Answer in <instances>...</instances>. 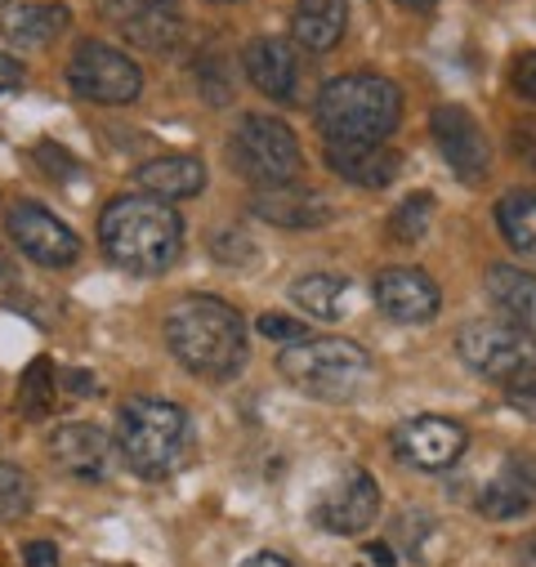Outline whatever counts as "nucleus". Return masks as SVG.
<instances>
[{
  "mask_svg": "<svg viewBox=\"0 0 536 567\" xmlns=\"http://www.w3.org/2000/svg\"><path fill=\"white\" fill-rule=\"evenodd\" d=\"M514 90H518V99L536 103V50L514 59Z\"/></svg>",
  "mask_w": 536,
  "mask_h": 567,
  "instance_id": "473e14b6",
  "label": "nucleus"
},
{
  "mask_svg": "<svg viewBox=\"0 0 536 567\" xmlns=\"http://www.w3.org/2000/svg\"><path fill=\"white\" fill-rule=\"evenodd\" d=\"M68 23H72L68 6H19V10L6 14L0 32H6L14 45H23V50H41V45H50L54 37H63Z\"/></svg>",
  "mask_w": 536,
  "mask_h": 567,
  "instance_id": "5701e85b",
  "label": "nucleus"
},
{
  "mask_svg": "<svg viewBox=\"0 0 536 567\" xmlns=\"http://www.w3.org/2000/svg\"><path fill=\"white\" fill-rule=\"evenodd\" d=\"M116 452L140 478H171L197 452L193 420L171 398H125L116 411Z\"/></svg>",
  "mask_w": 536,
  "mask_h": 567,
  "instance_id": "f03ea898",
  "label": "nucleus"
},
{
  "mask_svg": "<svg viewBox=\"0 0 536 567\" xmlns=\"http://www.w3.org/2000/svg\"><path fill=\"white\" fill-rule=\"evenodd\" d=\"M371 563H380V567H393V549H389V545H371Z\"/></svg>",
  "mask_w": 536,
  "mask_h": 567,
  "instance_id": "79ce46f5",
  "label": "nucleus"
},
{
  "mask_svg": "<svg viewBox=\"0 0 536 567\" xmlns=\"http://www.w3.org/2000/svg\"><path fill=\"white\" fill-rule=\"evenodd\" d=\"M241 567H296V563L282 558V554H255V558H246Z\"/></svg>",
  "mask_w": 536,
  "mask_h": 567,
  "instance_id": "58836bf2",
  "label": "nucleus"
},
{
  "mask_svg": "<svg viewBox=\"0 0 536 567\" xmlns=\"http://www.w3.org/2000/svg\"><path fill=\"white\" fill-rule=\"evenodd\" d=\"M157 6H166V0H94V10H99V14L107 19V23H116V28L134 23L140 14L157 10Z\"/></svg>",
  "mask_w": 536,
  "mask_h": 567,
  "instance_id": "7c9ffc66",
  "label": "nucleus"
},
{
  "mask_svg": "<svg viewBox=\"0 0 536 567\" xmlns=\"http://www.w3.org/2000/svg\"><path fill=\"white\" fill-rule=\"evenodd\" d=\"M197 90H202L215 107H224V103L233 99V76H228V68H224L219 54H206V59L197 63Z\"/></svg>",
  "mask_w": 536,
  "mask_h": 567,
  "instance_id": "c85d7f7f",
  "label": "nucleus"
},
{
  "mask_svg": "<svg viewBox=\"0 0 536 567\" xmlns=\"http://www.w3.org/2000/svg\"><path fill=\"white\" fill-rule=\"evenodd\" d=\"M23 558H28V567H59V549L50 540H32L23 549Z\"/></svg>",
  "mask_w": 536,
  "mask_h": 567,
  "instance_id": "c9c22d12",
  "label": "nucleus"
},
{
  "mask_svg": "<svg viewBox=\"0 0 536 567\" xmlns=\"http://www.w3.org/2000/svg\"><path fill=\"white\" fill-rule=\"evenodd\" d=\"M250 210L278 228H322L331 224V197L305 188V184H287V188H255Z\"/></svg>",
  "mask_w": 536,
  "mask_h": 567,
  "instance_id": "dca6fc26",
  "label": "nucleus"
},
{
  "mask_svg": "<svg viewBox=\"0 0 536 567\" xmlns=\"http://www.w3.org/2000/svg\"><path fill=\"white\" fill-rule=\"evenodd\" d=\"M327 166L353 188H389L402 175V157L389 144H327Z\"/></svg>",
  "mask_w": 536,
  "mask_h": 567,
  "instance_id": "a211bd4d",
  "label": "nucleus"
},
{
  "mask_svg": "<svg viewBox=\"0 0 536 567\" xmlns=\"http://www.w3.org/2000/svg\"><path fill=\"white\" fill-rule=\"evenodd\" d=\"M140 188L148 197H162V202H188L206 188V166L197 157H184V153H171V157H153L140 166Z\"/></svg>",
  "mask_w": 536,
  "mask_h": 567,
  "instance_id": "aec40b11",
  "label": "nucleus"
},
{
  "mask_svg": "<svg viewBox=\"0 0 536 567\" xmlns=\"http://www.w3.org/2000/svg\"><path fill=\"white\" fill-rule=\"evenodd\" d=\"M478 514L483 518H518L536 505V461L532 456H505V465L496 470V478L478 492Z\"/></svg>",
  "mask_w": 536,
  "mask_h": 567,
  "instance_id": "f3484780",
  "label": "nucleus"
},
{
  "mask_svg": "<svg viewBox=\"0 0 536 567\" xmlns=\"http://www.w3.org/2000/svg\"><path fill=\"white\" fill-rule=\"evenodd\" d=\"M50 456L72 478H107L112 474V439L99 430V424H85V420L59 424L54 439H50Z\"/></svg>",
  "mask_w": 536,
  "mask_h": 567,
  "instance_id": "4468645a",
  "label": "nucleus"
},
{
  "mask_svg": "<svg viewBox=\"0 0 536 567\" xmlns=\"http://www.w3.org/2000/svg\"><path fill=\"white\" fill-rule=\"evenodd\" d=\"M10 237H14V246L32 259V264H41V268H68V264H76V255H81V237L63 224V219H54L41 202H19L14 210H10Z\"/></svg>",
  "mask_w": 536,
  "mask_h": 567,
  "instance_id": "9b49d317",
  "label": "nucleus"
},
{
  "mask_svg": "<svg viewBox=\"0 0 536 567\" xmlns=\"http://www.w3.org/2000/svg\"><path fill=\"white\" fill-rule=\"evenodd\" d=\"M125 37L140 45V50H153V54H171L179 41H184V19L175 10V0H166V6L140 14L134 23H125Z\"/></svg>",
  "mask_w": 536,
  "mask_h": 567,
  "instance_id": "393cba45",
  "label": "nucleus"
},
{
  "mask_svg": "<svg viewBox=\"0 0 536 567\" xmlns=\"http://www.w3.org/2000/svg\"><path fill=\"white\" fill-rule=\"evenodd\" d=\"M371 296H375V305H380V313L384 318H393V322H434L439 318V309H443V296H439V287H434V277L430 272H421V268H384V272H375V281H371Z\"/></svg>",
  "mask_w": 536,
  "mask_h": 567,
  "instance_id": "f8f14e48",
  "label": "nucleus"
},
{
  "mask_svg": "<svg viewBox=\"0 0 536 567\" xmlns=\"http://www.w3.org/2000/svg\"><path fill=\"white\" fill-rule=\"evenodd\" d=\"M514 563H518V567H536V532H532L527 540H518V549H514Z\"/></svg>",
  "mask_w": 536,
  "mask_h": 567,
  "instance_id": "4c0bfd02",
  "label": "nucleus"
},
{
  "mask_svg": "<svg viewBox=\"0 0 536 567\" xmlns=\"http://www.w3.org/2000/svg\"><path fill=\"white\" fill-rule=\"evenodd\" d=\"M496 224H501V237L536 264V188H514L496 202Z\"/></svg>",
  "mask_w": 536,
  "mask_h": 567,
  "instance_id": "b1692460",
  "label": "nucleus"
},
{
  "mask_svg": "<svg viewBox=\"0 0 536 567\" xmlns=\"http://www.w3.org/2000/svg\"><path fill=\"white\" fill-rule=\"evenodd\" d=\"M23 85V63L14 54H0V94H10Z\"/></svg>",
  "mask_w": 536,
  "mask_h": 567,
  "instance_id": "f704fd0d",
  "label": "nucleus"
},
{
  "mask_svg": "<svg viewBox=\"0 0 536 567\" xmlns=\"http://www.w3.org/2000/svg\"><path fill=\"white\" fill-rule=\"evenodd\" d=\"M313 121L327 144H384L402 121V90L380 72H344L318 90Z\"/></svg>",
  "mask_w": 536,
  "mask_h": 567,
  "instance_id": "20e7f679",
  "label": "nucleus"
},
{
  "mask_svg": "<svg viewBox=\"0 0 536 567\" xmlns=\"http://www.w3.org/2000/svg\"><path fill=\"white\" fill-rule=\"evenodd\" d=\"M509 406H518L523 415H532V420H536V380L509 384Z\"/></svg>",
  "mask_w": 536,
  "mask_h": 567,
  "instance_id": "72a5a7b5",
  "label": "nucleus"
},
{
  "mask_svg": "<svg viewBox=\"0 0 536 567\" xmlns=\"http://www.w3.org/2000/svg\"><path fill=\"white\" fill-rule=\"evenodd\" d=\"M430 210H434V197H430V193L408 197V202H402V206L389 215V241L416 246V241L425 237V228H430Z\"/></svg>",
  "mask_w": 536,
  "mask_h": 567,
  "instance_id": "bb28decb",
  "label": "nucleus"
},
{
  "mask_svg": "<svg viewBox=\"0 0 536 567\" xmlns=\"http://www.w3.org/2000/svg\"><path fill=\"white\" fill-rule=\"evenodd\" d=\"M10 281H14V259L0 250V287H10Z\"/></svg>",
  "mask_w": 536,
  "mask_h": 567,
  "instance_id": "a19ab883",
  "label": "nucleus"
},
{
  "mask_svg": "<svg viewBox=\"0 0 536 567\" xmlns=\"http://www.w3.org/2000/svg\"><path fill=\"white\" fill-rule=\"evenodd\" d=\"M166 344L184 371L202 380H228L246 362V322L215 296H188L166 313Z\"/></svg>",
  "mask_w": 536,
  "mask_h": 567,
  "instance_id": "7ed1b4c3",
  "label": "nucleus"
},
{
  "mask_svg": "<svg viewBox=\"0 0 536 567\" xmlns=\"http://www.w3.org/2000/svg\"><path fill=\"white\" fill-rule=\"evenodd\" d=\"M278 371L318 402H353L371 380V358L362 344L340 336H309L278 353Z\"/></svg>",
  "mask_w": 536,
  "mask_h": 567,
  "instance_id": "39448f33",
  "label": "nucleus"
},
{
  "mask_svg": "<svg viewBox=\"0 0 536 567\" xmlns=\"http://www.w3.org/2000/svg\"><path fill=\"white\" fill-rule=\"evenodd\" d=\"M228 166L255 188H287V184H300L305 153H300V138H296V130L287 121L250 112L233 130Z\"/></svg>",
  "mask_w": 536,
  "mask_h": 567,
  "instance_id": "423d86ee",
  "label": "nucleus"
},
{
  "mask_svg": "<svg viewBox=\"0 0 536 567\" xmlns=\"http://www.w3.org/2000/svg\"><path fill=\"white\" fill-rule=\"evenodd\" d=\"M68 85L99 107H125L140 99L144 90V72L130 54L103 45V41H81L76 54L68 59Z\"/></svg>",
  "mask_w": 536,
  "mask_h": 567,
  "instance_id": "6e6552de",
  "label": "nucleus"
},
{
  "mask_svg": "<svg viewBox=\"0 0 536 567\" xmlns=\"http://www.w3.org/2000/svg\"><path fill=\"white\" fill-rule=\"evenodd\" d=\"M389 443L402 465H412L421 474H443L461 461L470 434H465V424H456L447 415H412L389 434Z\"/></svg>",
  "mask_w": 536,
  "mask_h": 567,
  "instance_id": "1a4fd4ad",
  "label": "nucleus"
},
{
  "mask_svg": "<svg viewBox=\"0 0 536 567\" xmlns=\"http://www.w3.org/2000/svg\"><path fill=\"white\" fill-rule=\"evenodd\" d=\"M430 130H434V144H439L443 162L465 184H483L487 179V171H492V144H487V134H483V125L474 121L470 107H461V103L434 107Z\"/></svg>",
  "mask_w": 536,
  "mask_h": 567,
  "instance_id": "9d476101",
  "label": "nucleus"
},
{
  "mask_svg": "<svg viewBox=\"0 0 536 567\" xmlns=\"http://www.w3.org/2000/svg\"><path fill=\"white\" fill-rule=\"evenodd\" d=\"M349 32V6L344 0H300L291 10V37L309 54H327Z\"/></svg>",
  "mask_w": 536,
  "mask_h": 567,
  "instance_id": "6ab92c4d",
  "label": "nucleus"
},
{
  "mask_svg": "<svg viewBox=\"0 0 536 567\" xmlns=\"http://www.w3.org/2000/svg\"><path fill=\"white\" fill-rule=\"evenodd\" d=\"M37 162H41V166H50V171H54V166H68V171H76V162H72L63 148H54V144H41V148H37Z\"/></svg>",
  "mask_w": 536,
  "mask_h": 567,
  "instance_id": "e433bc0d",
  "label": "nucleus"
},
{
  "mask_svg": "<svg viewBox=\"0 0 536 567\" xmlns=\"http://www.w3.org/2000/svg\"><path fill=\"white\" fill-rule=\"evenodd\" d=\"M99 241L116 268L134 277H157L175 264L184 246V219L162 197L130 193L107 202V210L99 215Z\"/></svg>",
  "mask_w": 536,
  "mask_h": 567,
  "instance_id": "f257e3e1",
  "label": "nucleus"
},
{
  "mask_svg": "<svg viewBox=\"0 0 536 567\" xmlns=\"http://www.w3.org/2000/svg\"><path fill=\"white\" fill-rule=\"evenodd\" d=\"M215 6H237V0H215Z\"/></svg>",
  "mask_w": 536,
  "mask_h": 567,
  "instance_id": "c03bdc74",
  "label": "nucleus"
},
{
  "mask_svg": "<svg viewBox=\"0 0 536 567\" xmlns=\"http://www.w3.org/2000/svg\"><path fill=\"white\" fill-rule=\"evenodd\" d=\"M398 6H402V10H416V14H425V10H434V6H439V0H398Z\"/></svg>",
  "mask_w": 536,
  "mask_h": 567,
  "instance_id": "37998d69",
  "label": "nucleus"
},
{
  "mask_svg": "<svg viewBox=\"0 0 536 567\" xmlns=\"http://www.w3.org/2000/svg\"><path fill=\"white\" fill-rule=\"evenodd\" d=\"M255 331H259L264 340H278V344H300V340H309L305 322H300V318H287V313H264V318L255 322Z\"/></svg>",
  "mask_w": 536,
  "mask_h": 567,
  "instance_id": "c756f323",
  "label": "nucleus"
},
{
  "mask_svg": "<svg viewBox=\"0 0 536 567\" xmlns=\"http://www.w3.org/2000/svg\"><path fill=\"white\" fill-rule=\"evenodd\" d=\"M19 406L32 420H45L54 411V362L50 358H37L23 371V380H19Z\"/></svg>",
  "mask_w": 536,
  "mask_h": 567,
  "instance_id": "a878e982",
  "label": "nucleus"
},
{
  "mask_svg": "<svg viewBox=\"0 0 536 567\" xmlns=\"http://www.w3.org/2000/svg\"><path fill=\"white\" fill-rule=\"evenodd\" d=\"M509 148H514V157H518V162H527V166L536 171V116L514 125V134H509Z\"/></svg>",
  "mask_w": 536,
  "mask_h": 567,
  "instance_id": "2f4dec72",
  "label": "nucleus"
},
{
  "mask_svg": "<svg viewBox=\"0 0 536 567\" xmlns=\"http://www.w3.org/2000/svg\"><path fill=\"white\" fill-rule=\"evenodd\" d=\"M487 296L514 327L536 336V272H523L518 264H492L487 268Z\"/></svg>",
  "mask_w": 536,
  "mask_h": 567,
  "instance_id": "412c9836",
  "label": "nucleus"
},
{
  "mask_svg": "<svg viewBox=\"0 0 536 567\" xmlns=\"http://www.w3.org/2000/svg\"><path fill=\"white\" fill-rule=\"evenodd\" d=\"M241 68L250 85L274 99V103H296L300 99V50L282 37H255L241 50Z\"/></svg>",
  "mask_w": 536,
  "mask_h": 567,
  "instance_id": "ddd939ff",
  "label": "nucleus"
},
{
  "mask_svg": "<svg viewBox=\"0 0 536 567\" xmlns=\"http://www.w3.org/2000/svg\"><path fill=\"white\" fill-rule=\"evenodd\" d=\"M380 514V483L367 474V470H353L318 509V523L336 536H358L375 523Z\"/></svg>",
  "mask_w": 536,
  "mask_h": 567,
  "instance_id": "2eb2a0df",
  "label": "nucleus"
},
{
  "mask_svg": "<svg viewBox=\"0 0 536 567\" xmlns=\"http://www.w3.org/2000/svg\"><path fill=\"white\" fill-rule=\"evenodd\" d=\"M456 353L470 371L496 384H523L536 375V336L514 322H465L456 331Z\"/></svg>",
  "mask_w": 536,
  "mask_h": 567,
  "instance_id": "0eeeda50",
  "label": "nucleus"
},
{
  "mask_svg": "<svg viewBox=\"0 0 536 567\" xmlns=\"http://www.w3.org/2000/svg\"><path fill=\"white\" fill-rule=\"evenodd\" d=\"M291 300H296L309 318H318V322H336V318L349 313L353 287H349V277H336V272H309V277H296Z\"/></svg>",
  "mask_w": 536,
  "mask_h": 567,
  "instance_id": "4be33fe9",
  "label": "nucleus"
},
{
  "mask_svg": "<svg viewBox=\"0 0 536 567\" xmlns=\"http://www.w3.org/2000/svg\"><path fill=\"white\" fill-rule=\"evenodd\" d=\"M32 509V478L10 465V461H0V523H14Z\"/></svg>",
  "mask_w": 536,
  "mask_h": 567,
  "instance_id": "cd10ccee",
  "label": "nucleus"
},
{
  "mask_svg": "<svg viewBox=\"0 0 536 567\" xmlns=\"http://www.w3.org/2000/svg\"><path fill=\"white\" fill-rule=\"evenodd\" d=\"M68 384H72V393H76V398L94 393V375H85V371H72V375H68Z\"/></svg>",
  "mask_w": 536,
  "mask_h": 567,
  "instance_id": "ea45409f",
  "label": "nucleus"
}]
</instances>
